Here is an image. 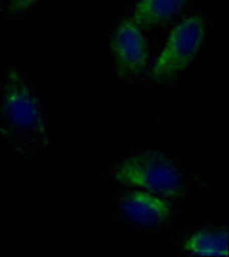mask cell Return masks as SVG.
Segmentation results:
<instances>
[{"instance_id":"1","label":"cell","mask_w":229,"mask_h":257,"mask_svg":"<svg viewBox=\"0 0 229 257\" xmlns=\"http://www.w3.org/2000/svg\"><path fill=\"white\" fill-rule=\"evenodd\" d=\"M114 178L130 188L144 189L166 197L179 196L185 186L179 167L158 152L125 159L115 168Z\"/></svg>"},{"instance_id":"2","label":"cell","mask_w":229,"mask_h":257,"mask_svg":"<svg viewBox=\"0 0 229 257\" xmlns=\"http://www.w3.org/2000/svg\"><path fill=\"white\" fill-rule=\"evenodd\" d=\"M206 37L202 17H189L172 30L162 54L152 67L155 81H166L188 66L199 52Z\"/></svg>"},{"instance_id":"3","label":"cell","mask_w":229,"mask_h":257,"mask_svg":"<svg viewBox=\"0 0 229 257\" xmlns=\"http://www.w3.org/2000/svg\"><path fill=\"white\" fill-rule=\"evenodd\" d=\"M2 111L6 122L20 132L44 136L47 132L41 104L18 71L10 70L3 85Z\"/></svg>"},{"instance_id":"4","label":"cell","mask_w":229,"mask_h":257,"mask_svg":"<svg viewBox=\"0 0 229 257\" xmlns=\"http://www.w3.org/2000/svg\"><path fill=\"white\" fill-rule=\"evenodd\" d=\"M111 50L122 74L140 73L145 67L148 48L143 32L132 20H124L111 37Z\"/></svg>"},{"instance_id":"5","label":"cell","mask_w":229,"mask_h":257,"mask_svg":"<svg viewBox=\"0 0 229 257\" xmlns=\"http://www.w3.org/2000/svg\"><path fill=\"white\" fill-rule=\"evenodd\" d=\"M118 205L130 222L141 227H160L169 218L168 204L149 193H125Z\"/></svg>"},{"instance_id":"6","label":"cell","mask_w":229,"mask_h":257,"mask_svg":"<svg viewBox=\"0 0 229 257\" xmlns=\"http://www.w3.org/2000/svg\"><path fill=\"white\" fill-rule=\"evenodd\" d=\"M188 0H140L132 21L137 26H155L173 20L183 11Z\"/></svg>"},{"instance_id":"7","label":"cell","mask_w":229,"mask_h":257,"mask_svg":"<svg viewBox=\"0 0 229 257\" xmlns=\"http://www.w3.org/2000/svg\"><path fill=\"white\" fill-rule=\"evenodd\" d=\"M184 249L194 256H228V231L203 230L187 239Z\"/></svg>"},{"instance_id":"8","label":"cell","mask_w":229,"mask_h":257,"mask_svg":"<svg viewBox=\"0 0 229 257\" xmlns=\"http://www.w3.org/2000/svg\"><path fill=\"white\" fill-rule=\"evenodd\" d=\"M40 0H10L9 3V10L11 13H25L26 10H29L30 7H33L37 5Z\"/></svg>"}]
</instances>
